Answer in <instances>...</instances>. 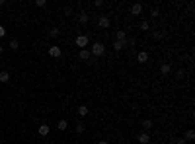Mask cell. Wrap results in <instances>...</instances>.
<instances>
[{
	"mask_svg": "<svg viewBox=\"0 0 195 144\" xmlns=\"http://www.w3.org/2000/svg\"><path fill=\"white\" fill-rule=\"evenodd\" d=\"M64 14H67V16H70V14H72V8H70V6H67V8H64Z\"/></svg>",
	"mask_w": 195,
	"mask_h": 144,
	"instance_id": "obj_29",
	"label": "cell"
},
{
	"mask_svg": "<svg viewBox=\"0 0 195 144\" xmlns=\"http://www.w3.org/2000/svg\"><path fill=\"white\" fill-rule=\"evenodd\" d=\"M115 41H121V43H125L127 41V31H117V33H115Z\"/></svg>",
	"mask_w": 195,
	"mask_h": 144,
	"instance_id": "obj_12",
	"label": "cell"
},
{
	"mask_svg": "<svg viewBox=\"0 0 195 144\" xmlns=\"http://www.w3.org/2000/svg\"><path fill=\"white\" fill-rule=\"evenodd\" d=\"M61 55H63V49H61V47H57V45L49 47V56H53V59H59Z\"/></svg>",
	"mask_w": 195,
	"mask_h": 144,
	"instance_id": "obj_4",
	"label": "cell"
},
{
	"mask_svg": "<svg viewBox=\"0 0 195 144\" xmlns=\"http://www.w3.org/2000/svg\"><path fill=\"white\" fill-rule=\"evenodd\" d=\"M98 144H107V140H100V142H98Z\"/></svg>",
	"mask_w": 195,
	"mask_h": 144,
	"instance_id": "obj_31",
	"label": "cell"
},
{
	"mask_svg": "<svg viewBox=\"0 0 195 144\" xmlns=\"http://www.w3.org/2000/svg\"><path fill=\"white\" fill-rule=\"evenodd\" d=\"M35 6H37V8H45V6H47V0H35Z\"/></svg>",
	"mask_w": 195,
	"mask_h": 144,
	"instance_id": "obj_23",
	"label": "cell"
},
{
	"mask_svg": "<svg viewBox=\"0 0 195 144\" xmlns=\"http://www.w3.org/2000/svg\"><path fill=\"white\" fill-rule=\"evenodd\" d=\"M141 127H142V133L152 131V119H142L141 121Z\"/></svg>",
	"mask_w": 195,
	"mask_h": 144,
	"instance_id": "obj_5",
	"label": "cell"
},
{
	"mask_svg": "<svg viewBox=\"0 0 195 144\" xmlns=\"http://www.w3.org/2000/svg\"><path fill=\"white\" fill-rule=\"evenodd\" d=\"M127 45H125V43H121V41H115L113 43V51H121V49H125Z\"/></svg>",
	"mask_w": 195,
	"mask_h": 144,
	"instance_id": "obj_19",
	"label": "cell"
},
{
	"mask_svg": "<svg viewBox=\"0 0 195 144\" xmlns=\"http://www.w3.org/2000/svg\"><path fill=\"white\" fill-rule=\"evenodd\" d=\"M0 82H2V84H6V82H10V74H8V72H0Z\"/></svg>",
	"mask_w": 195,
	"mask_h": 144,
	"instance_id": "obj_16",
	"label": "cell"
},
{
	"mask_svg": "<svg viewBox=\"0 0 195 144\" xmlns=\"http://www.w3.org/2000/svg\"><path fill=\"white\" fill-rule=\"evenodd\" d=\"M176 76H178V80H183V70H178Z\"/></svg>",
	"mask_w": 195,
	"mask_h": 144,
	"instance_id": "obj_27",
	"label": "cell"
},
{
	"mask_svg": "<svg viewBox=\"0 0 195 144\" xmlns=\"http://www.w3.org/2000/svg\"><path fill=\"white\" fill-rule=\"evenodd\" d=\"M37 133H39V136H47L49 133H51V127H49V125H39Z\"/></svg>",
	"mask_w": 195,
	"mask_h": 144,
	"instance_id": "obj_7",
	"label": "cell"
},
{
	"mask_svg": "<svg viewBox=\"0 0 195 144\" xmlns=\"http://www.w3.org/2000/svg\"><path fill=\"white\" fill-rule=\"evenodd\" d=\"M78 56H80V61H90V51L88 49H80V53H78Z\"/></svg>",
	"mask_w": 195,
	"mask_h": 144,
	"instance_id": "obj_11",
	"label": "cell"
},
{
	"mask_svg": "<svg viewBox=\"0 0 195 144\" xmlns=\"http://www.w3.org/2000/svg\"><path fill=\"white\" fill-rule=\"evenodd\" d=\"M84 131H86V127H84L82 123H78V125H76V133H78V134H82Z\"/></svg>",
	"mask_w": 195,
	"mask_h": 144,
	"instance_id": "obj_25",
	"label": "cell"
},
{
	"mask_svg": "<svg viewBox=\"0 0 195 144\" xmlns=\"http://www.w3.org/2000/svg\"><path fill=\"white\" fill-rule=\"evenodd\" d=\"M57 128H59V131H67V128H68V121L67 119H61L59 123H57Z\"/></svg>",
	"mask_w": 195,
	"mask_h": 144,
	"instance_id": "obj_13",
	"label": "cell"
},
{
	"mask_svg": "<svg viewBox=\"0 0 195 144\" xmlns=\"http://www.w3.org/2000/svg\"><path fill=\"white\" fill-rule=\"evenodd\" d=\"M150 16H152V18H158V16H160V10H158V8L150 10Z\"/></svg>",
	"mask_w": 195,
	"mask_h": 144,
	"instance_id": "obj_26",
	"label": "cell"
},
{
	"mask_svg": "<svg viewBox=\"0 0 195 144\" xmlns=\"http://www.w3.org/2000/svg\"><path fill=\"white\" fill-rule=\"evenodd\" d=\"M139 29H141V31H148V29H150V24H148L146 20H142L141 25H139Z\"/></svg>",
	"mask_w": 195,
	"mask_h": 144,
	"instance_id": "obj_18",
	"label": "cell"
},
{
	"mask_svg": "<svg viewBox=\"0 0 195 144\" xmlns=\"http://www.w3.org/2000/svg\"><path fill=\"white\" fill-rule=\"evenodd\" d=\"M109 25H111L109 16H100V18H98V27H100V29H107Z\"/></svg>",
	"mask_w": 195,
	"mask_h": 144,
	"instance_id": "obj_2",
	"label": "cell"
},
{
	"mask_svg": "<svg viewBox=\"0 0 195 144\" xmlns=\"http://www.w3.org/2000/svg\"><path fill=\"white\" fill-rule=\"evenodd\" d=\"M49 35H51L53 39H55V37H59V35H61V29H59V27H53V29L49 31Z\"/></svg>",
	"mask_w": 195,
	"mask_h": 144,
	"instance_id": "obj_22",
	"label": "cell"
},
{
	"mask_svg": "<svg viewBox=\"0 0 195 144\" xmlns=\"http://www.w3.org/2000/svg\"><path fill=\"white\" fill-rule=\"evenodd\" d=\"M170 70H172V66H170V62H164L162 66H160V72L166 76V74H170Z\"/></svg>",
	"mask_w": 195,
	"mask_h": 144,
	"instance_id": "obj_15",
	"label": "cell"
},
{
	"mask_svg": "<svg viewBox=\"0 0 195 144\" xmlns=\"http://www.w3.org/2000/svg\"><path fill=\"white\" fill-rule=\"evenodd\" d=\"M148 61V53L146 51H141V53H137V62H146Z\"/></svg>",
	"mask_w": 195,
	"mask_h": 144,
	"instance_id": "obj_9",
	"label": "cell"
},
{
	"mask_svg": "<svg viewBox=\"0 0 195 144\" xmlns=\"http://www.w3.org/2000/svg\"><path fill=\"white\" fill-rule=\"evenodd\" d=\"M135 43H137V39H135V37H127V41H125V45H127V47H133V45H135Z\"/></svg>",
	"mask_w": 195,
	"mask_h": 144,
	"instance_id": "obj_24",
	"label": "cell"
},
{
	"mask_svg": "<svg viewBox=\"0 0 195 144\" xmlns=\"http://www.w3.org/2000/svg\"><path fill=\"white\" fill-rule=\"evenodd\" d=\"M195 138V131H193V128H189V131H187L185 133V136H183V140L187 142V140H193Z\"/></svg>",
	"mask_w": 195,
	"mask_h": 144,
	"instance_id": "obj_17",
	"label": "cell"
},
{
	"mask_svg": "<svg viewBox=\"0 0 195 144\" xmlns=\"http://www.w3.org/2000/svg\"><path fill=\"white\" fill-rule=\"evenodd\" d=\"M137 140H139L141 144H148L150 142V134L148 133H141L139 136H137Z\"/></svg>",
	"mask_w": 195,
	"mask_h": 144,
	"instance_id": "obj_8",
	"label": "cell"
},
{
	"mask_svg": "<svg viewBox=\"0 0 195 144\" xmlns=\"http://www.w3.org/2000/svg\"><path fill=\"white\" fill-rule=\"evenodd\" d=\"M76 47H88V43H90V39H88V35H78V37H76Z\"/></svg>",
	"mask_w": 195,
	"mask_h": 144,
	"instance_id": "obj_3",
	"label": "cell"
},
{
	"mask_svg": "<svg viewBox=\"0 0 195 144\" xmlns=\"http://www.w3.org/2000/svg\"><path fill=\"white\" fill-rule=\"evenodd\" d=\"M78 21H80L82 25H86V24H88V21H90V16H88V14H86V12H80V14H78Z\"/></svg>",
	"mask_w": 195,
	"mask_h": 144,
	"instance_id": "obj_10",
	"label": "cell"
},
{
	"mask_svg": "<svg viewBox=\"0 0 195 144\" xmlns=\"http://www.w3.org/2000/svg\"><path fill=\"white\" fill-rule=\"evenodd\" d=\"M164 35H166L164 31H152V37H154L156 41H160V39H164Z\"/></svg>",
	"mask_w": 195,
	"mask_h": 144,
	"instance_id": "obj_21",
	"label": "cell"
},
{
	"mask_svg": "<svg viewBox=\"0 0 195 144\" xmlns=\"http://www.w3.org/2000/svg\"><path fill=\"white\" fill-rule=\"evenodd\" d=\"M78 115H80V117H86V115H88L90 113V109H88V105H80V107H78Z\"/></svg>",
	"mask_w": 195,
	"mask_h": 144,
	"instance_id": "obj_14",
	"label": "cell"
},
{
	"mask_svg": "<svg viewBox=\"0 0 195 144\" xmlns=\"http://www.w3.org/2000/svg\"><path fill=\"white\" fill-rule=\"evenodd\" d=\"M10 49H12V51H18V49H20V43H18V39H12L10 41V45H8Z\"/></svg>",
	"mask_w": 195,
	"mask_h": 144,
	"instance_id": "obj_20",
	"label": "cell"
},
{
	"mask_svg": "<svg viewBox=\"0 0 195 144\" xmlns=\"http://www.w3.org/2000/svg\"><path fill=\"white\" fill-rule=\"evenodd\" d=\"M142 14V4H133L131 6V16H141Z\"/></svg>",
	"mask_w": 195,
	"mask_h": 144,
	"instance_id": "obj_6",
	"label": "cell"
},
{
	"mask_svg": "<svg viewBox=\"0 0 195 144\" xmlns=\"http://www.w3.org/2000/svg\"><path fill=\"white\" fill-rule=\"evenodd\" d=\"M105 53V45L102 41H96V43H92V47H90V55L92 56H102Z\"/></svg>",
	"mask_w": 195,
	"mask_h": 144,
	"instance_id": "obj_1",
	"label": "cell"
},
{
	"mask_svg": "<svg viewBox=\"0 0 195 144\" xmlns=\"http://www.w3.org/2000/svg\"><path fill=\"white\" fill-rule=\"evenodd\" d=\"M0 53H4V47H0Z\"/></svg>",
	"mask_w": 195,
	"mask_h": 144,
	"instance_id": "obj_32",
	"label": "cell"
},
{
	"mask_svg": "<svg viewBox=\"0 0 195 144\" xmlns=\"http://www.w3.org/2000/svg\"><path fill=\"white\" fill-rule=\"evenodd\" d=\"M6 35V29H4V25H0V37H4Z\"/></svg>",
	"mask_w": 195,
	"mask_h": 144,
	"instance_id": "obj_30",
	"label": "cell"
},
{
	"mask_svg": "<svg viewBox=\"0 0 195 144\" xmlns=\"http://www.w3.org/2000/svg\"><path fill=\"white\" fill-rule=\"evenodd\" d=\"M172 144H185V140L183 138H174V142H172Z\"/></svg>",
	"mask_w": 195,
	"mask_h": 144,
	"instance_id": "obj_28",
	"label": "cell"
}]
</instances>
